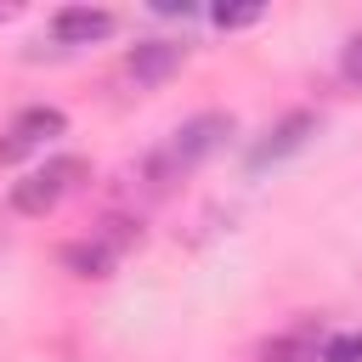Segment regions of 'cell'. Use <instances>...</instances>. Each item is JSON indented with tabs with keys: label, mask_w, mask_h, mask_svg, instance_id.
<instances>
[{
	"label": "cell",
	"mask_w": 362,
	"mask_h": 362,
	"mask_svg": "<svg viewBox=\"0 0 362 362\" xmlns=\"http://www.w3.org/2000/svg\"><path fill=\"white\" fill-rule=\"evenodd\" d=\"M62 130H68L62 107H23V113L0 130V164H17L23 153L45 147V141H51V136H62Z\"/></svg>",
	"instance_id": "3957f363"
},
{
	"label": "cell",
	"mask_w": 362,
	"mask_h": 362,
	"mask_svg": "<svg viewBox=\"0 0 362 362\" xmlns=\"http://www.w3.org/2000/svg\"><path fill=\"white\" fill-rule=\"evenodd\" d=\"M113 28H119V17L102 11V6H62V11L51 17V34H57L62 45H90V40H107Z\"/></svg>",
	"instance_id": "8992f818"
},
{
	"label": "cell",
	"mask_w": 362,
	"mask_h": 362,
	"mask_svg": "<svg viewBox=\"0 0 362 362\" xmlns=\"http://www.w3.org/2000/svg\"><path fill=\"white\" fill-rule=\"evenodd\" d=\"M260 17H266V6H215V11H209L215 28H249V23H260Z\"/></svg>",
	"instance_id": "30bf717a"
},
{
	"label": "cell",
	"mask_w": 362,
	"mask_h": 362,
	"mask_svg": "<svg viewBox=\"0 0 362 362\" xmlns=\"http://www.w3.org/2000/svg\"><path fill=\"white\" fill-rule=\"evenodd\" d=\"M317 362H362V334L345 328V334H328L317 345Z\"/></svg>",
	"instance_id": "9c48e42d"
},
{
	"label": "cell",
	"mask_w": 362,
	"mask_h": 362,
	"mask_svg": "<svg viewBox=\"0 0 362 362\" xmlns=\"http://www.w3.org/2000/svg\"><path fill=\"white\" fill-rule=\"evenodd\" d=\"M90 175V164L79 158V153H62V158H45L40 170H28L17 187H11V209L17 215H51L79 181Z\"/></svg>",
	"instance_id": "7a4b0ae2"
},
{
	"label": "cell",
	"mask_w": 362,
	"mask_h": 362,
	"mask_svg": "<svg viewBox=\"0 0 362 362\" xmlns=\"http://www.w3.org/2000/svg\"><path fill=\"white\" fill-rule=\"evenodd\" d=\"M62 266H68L74 277H107V272L119 266V249H113L102 232H90V238H79V243L62 249Z\"/></svg>",
	"instance_id": "52a82bcc"
},
{
	"label": "cell",
	"mask_w": 362,
	"mask_h": 362,
	"mask_svg": "<svg viewBox=\"0 0 362 362\" xmlns=\"http://www.w3.org/2000/svg\"><path fill=\"white\" fill-rule=\"evenodd\" d=\"M181 62H187V45H175V40H141V45L124 57V74H130L136 85H164Z\"/></svg>",
	"instance_id": "5b68a950"
},
{
	"label": "cell",
	"mask_w": 362,
	"mask_h": 362,
	"mask_svg": "<svg viewBox=\"0 0 362 362\" xmlns=\"http://www.w3.org/2000/svg\"><path fill=\"white\" fill-rule=\"evenodd\" d=\"M339 74H345L351 85H362V34L345 45V57H339Z\"/></svg>",
	"instance_id": "8fae6325"
},
{
	"label": "cell",
	"mask_w": 362,
	"mask_h": 362,
	"mask_svg": "<svg viewBox=\"0 0 362 362\" xmlns=\"http://www.w3.org/2000/svg\"><path fill=\"white\" fill-rule=\"evenodd\" d=\"M226 136H232V113H192L187 124H175V136H170L158 153L141 158V181H147V192H164L170 181H181V175H187L192 164H204Z\"/></svg>",
	"instance_id": "6da1fadb"
},
{
	"label": "cell",
	"mask_w": 362,
	"mask_h": 362,
	"mask_svg": "<svg viewBox=\"0 0 362 362\" xmlns=\"http://www.w3.org/2000/svg\"><path fill=\"white\" fill-rule=\"evenodd\" d=\"M317 136V113L311 107H294V113H283L255 147H249V170H266V164H277V158H288V153H300L305 141Z\"/></svg>",
	"instance_id": "277c9868"
},
{
	"label": "cell",
	"mask_w": 362,
	"mask_h": 362,
	"mask_svg": "<svg viewBox=\"0 0 362 362\" xmlns=\"http://www.w3.org/2000/svg\"><path fill=\"white\" fill-rule=\"evenodd\" d=\"M260 362H317V334L311 328L277 334L272 345H260Z\"/></svg>",
	"instance_id": "ba28073f"
}]
</instances>
